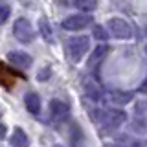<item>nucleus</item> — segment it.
<instances>
[{"mask_svg": "<svg viewBox=\"0 0 147 147\" xmlns=\"http://www.w3.org/2000/svg\"><path fill=\"white\" fill-rule=\"evenodd\" d=\"M90 24H92V17L83 15V13H79V15H70V17H66L63 20V28L68 30V31L85 30V28H88Z\"/></svg>", "mask_w": 147, "mask_h": 147, "instance_id": "39448f33", "label": "nucleus"}, {"mask_svg": "<svg viewBox=\"0 0 147 147\" xmlns=\"http://www.w3.org/2000/svg\"><path fill=\"white\" fill-rule=\"evenodd\" d=\"M50 116L53 121H66L70 116V107L61 99H52L50 101Z\"/></svg>", "mask_w": 147, "mask_h": 147, "instance_id": "423d86ee", "label": "nucleus"}, {"mask_svg": "<svg viewBox=\"0 0 147 147\" xmlns=\"http://www.w3.org/2000/svg\"><path fill=\"white\" fill-rule=\"evenodd\" d=\"M13 35L17 37V40L20 42H31L33 40V26L28 18H17L15 24H13Z\"/></svg>", "mask_w": 147, "mask_h": 147, "instance_id": "20e7f679", "label": "nucleus"}, {"mask_svg": "<svg viewBox=\"0 0 147 147\" xmlns=\"http://www.w3.org/2000/svg\"><path fill=\"white\" fill-rule=\"evenodd\" d=\"M39 30H40V35H42L44 40L53 42V31H52V26H50V22L46 18H40L39 20Z\"/></svg>", "mask_w": 147, "mask_h": 147, "instance_id": "2eb2a0df", "label": "nucleus"}, {"mask_svg": "<svg viewBox=\"0 0 147 147\" xmlns=\"http://www.w3.org/2000/svg\"><path fill=\"white\" fill-rule=\"evenodd\" d=\"M6 132H7V127H6V125H0V140L6 136Z\"/></svg>", "mask_w": 147, "mask_h": 147, "instance_id": "412c9836", "label": "nucleus"}, {"mask_svg": "<svg viewBox=\"0 0 147 147\" xmlns=\"http://www.w3.org/2000/svg\"><path fill=\"white\" fill-rule=\"evenodd\" d=\"M132 92H121V90H112V92H109V99L112 101L114 105H127V103H131V99H132Z\"/></svg>", "mask_w": 147, "mask_h": 147, "instance_id": "1a4fd4ad", "label": "nucleus"}, {"mask_svg": "<svg viewBox=\"0 0 147 147\" xmlns=\"http://www.w3.org/2000/svg\"><path fill=\"white\" fill-rule=\"evenodd\" d=\"M53 147H64V145H61V144H57V145H53Z\"/></svg>", "mask_w": 147, "mask_h": 147, "instance_id": "b1692460", "label": "nucleus"}, {"mask_svg": "<svg viewBox=\"0 0 147 147\" xmlns=\"http://www.w3.org/2000/svg\"><path fill=\"white\" fill-rule=\"evenodd\" d=\"M46 77H50V68H42V72L39 74V79H46Z\"/></svg>", "mask_w": 147, "mask_h": 147, "instance_id": "aec40b11", "label": "nucleus"}, {"mask_svg": "<svg viewBox=\"0 0 147 147\" xmlns=\"http://www.w3.org/2000/svg\"><path fill=\"white\" fill-rule=\"evenodd\" d=\"M70 142H72V147H85V136H83L79 125H72Z\"/></svg>", "mask_w": 147, "mask_h": 147, "instance_id": "4468645a", "label": "nucleus"}, {"mask_svg": "<svg viewBox=\"0 0 147 147\" xmlns=\"http://www.w3.org/2000/svg\"><path fill=\"white\" fill-rule=\"evenodd\" d=\"M129 127H131V131L134 134H147V116H142V114L136 116Z\"/></svg>", "mask_w": 147, "mask_h": 147, "instance_id": "f8f14e48", "label": "nucleus"}, {"mask_svg": "<svg viewBox=\"0 0 147 147\" xmlns=\"http://www.w3.org/2000/svg\"><path fill=\"white\" fill-rule=\"evenodd\" d=\"M88 50H90V39H88V37L79 35V37H72V39H68L66 52H68V57H70L72 63H79L81 59L86 55Z\"/></svg>", "mask_w": 147, "mask_h": 147, "instance_id": "f03ea898", "label": "nucleus"}, {"mask_svg": "<svg viewBox=\"0 0 147 147\" xmlns=\"http://www.w3.org/2000/svg\"><path fill=\"white\" fill-rule=\"evenodd\" d=\"M0 118H2V109H0Z\"/></svg>", "mask_w": 147, "mask_h": 147, "instance_id": "393cba45", "label": "nucleus"}, {"mask_svg": "<svg viewBox=\"0 0 147 147\" xmlns=\"http://www.w3.org/2000/svg\"><path fill=\"white\" fill-rule=\"evenodd\" d=\"M24 103H26V109L30 110L31 114H39L40 112V99L35 92H28L24 96Z\"/></svg>", "mask_w": 147, "mask_h": 147, "instance_id": "9b49d317", "label": "nucleus"}, {"mask_svg": "<svg viewBox=\"0 0 147 147\" xmlns=\"http://www.w3.org/2000/svg\"><path fill=\"white\" fill-rule=\"evenodd\" d=\"M105 147H123L121 144H116V142H110V144H107Z\"/></svg>", "mask_w": 147, "mask_h": 147, "instance_id": "4be33fe9", "label": "nucleus"}, {"mask_svg": "<svg viewBox=\"0 0 147 147\" xmlns=\"http://www.w3.org/2000/svg\"><path fill=\"white\" fill-rule=\"evenodd\" d=\"M105 55H107V46L105 44H99L94 48V52L90 55V68H96L98 64L105 59Z\"/></svg>", "mask_w": 147, "mask_h": 147, "instance_id": "ddd939ff", "label": "nucleus"}, {"mask_svg": "<svg viewBox=\"0 0 147 147\" xmlns=\"http://www.w3.org/2000/svg\"><path fill=\"white\" fill-rule=\"evenodd\" d=\"M92 37H94L96 40H99V42H105V40H107V30L99 24H94L92 26Z\"/></svg>", "mask_w": 147, "mask_h": 147, "instance_id": "f3484780", "label": "nucleus"}, {"mask_svg": "<svg viewBox=\"0 0 147 147\" xmlns=\"http://www.w3.org/2000/svg\"><path fill=\"white\" fill-rule=\"evenodd\" d=\"M107 28H109L110 35H114L116 39H131V35H132L131 24H129L125 18H121V17H112V18H109Z\"/></svg>", "mask_w": 147, "mask_h": 147, "instance_id": "7ed1b4c3", "label": "nucleus"}, {"mask_svg": "<svg viewBox=\"0 0 147 147\" xmlns=\"http://www.w3.org/2000/svg\"><path fill=\"white\" fill-rule=\"evenodd\" d=\"M74 6L79 11H94L98 7V0H74Z\"/></svg>", "mask_w": 147, "mask_h": 147, "instance_id": "dca6fc26", "label": "nucleus"}, {"mask_svg": "<svg viewBox=\"0 0 147 147\" xmlns=\"http://www.w3.org/2000/svg\"><path fill=\"white\" fill-rule=\"evenodd\" d=\"M7 59L11 64H15L18 68H30L31 66V55H28L26 52H9Z\"/></svg>", "mask_w": 147, "mask_h": 147, "instance_id": "6e6552de", "label": "nucleus"}, {"mask_svg": "<svg viewBox=\"0 0 147 147\" xmlns=\"http://www.w3.org/2000/svg\"><path fill=\"white\" fill-rule=\"evenodd\" d=\"M9 142H11L13 147H28L30 145V138H28V134L24 131H22L20 127L15 129V132L11 134V138H9Z\"/></svg>", "mask_w": 147, "mask_h": 147, "instance_id": "9d476101", "label": "nucleus"}, {"mask_svg": "<svg viewBox=\"0 0 147 147\" xmlns=\"http://www.w3.org/2000/svg\"><path fill=\"white\" fill-rule=\"evenodd\" d=\"M83 88H85V94L88 96L92 101H99L101 98H103V92H101V88L98 86V83L92 79L90 76H86L85 79H83Z\"/></svg>", "mask_w": 147, "mask_h": 147, "instance_id": "0eeeda50", "label": "nucleus"}, {"mask_svg": "<svg viewBox=\"0 0 147 147\" xmlns=\"http://www.w3.org/2000/svg\"><path fill=\"white\" fill-rule=\"evenodd\" d=\"M7 17H9V9L6 6H0V24H4L7 20Z\"/></svg>", "mask_w": 147, "mask_h": 147, "instance_id": "6ab92c4d", "label": "nucleus"}, {"mask_svg": "<svg viewBox=\"0 0 147 147\" xmlns=\"http://www.w3.org/2000/svg\"><path fill=\"white\" fill-rule=\"evenodd\" d=\"M142 85H144V86H140V92H147V81H144Z\"/></svg>", "mask_w": 147, "mask_h": 147, "instance_id": "5701e85b", "label": "nucleus"}, {"mask_svg": "<svg viewBox=\"0 0 147 147\" xmlns=\"http://www.w3.org/2000/svg\"><path fill=\"white\" fill-rule=\"evenodd\" d=\"M136 112L142 116H147V99H142L136 103Z\"/></svg>", "mask_w": 147, "mask_h": 147, "instance_id": "a211bd4d", "label": "nucleus"}, {"mask_svg": "<svg viewBox=\"0 0 147 147\" xmlns=\"http://www.w3.org/2000/svg\"><path fill=\"white\" fill-rule=\"evenodd\" d=\"M96 114H98L96 119H99V123L103 125V129H109V131L119 129L127 121V112L121 110V109H107V110H103V112H96Z\"/></svg>", "mask_w": 147, "mask_h": 147, "instance_id": "f257e3e1", "label": "nucleus"}]
</instances>
